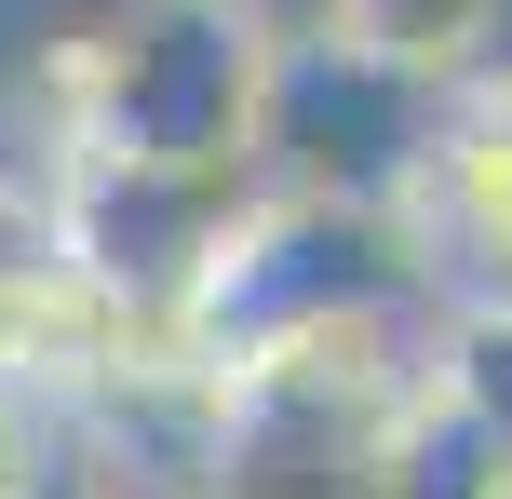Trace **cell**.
<instances>
[{"mask_svg": "<svg viewBox=\"0 0 512 499\" xmlns=\"http://www.w3.org/2000/svg\"><path fill=\"white\" fill-rule=\"evenodd\" d=\"M459 392H486L499 419H512V311L499 324H459Z\"/></svg>", "mask_w": 512, "mask_h": 499, "instance_id": "6", "label": "cell"}, {"mask_svg": "<svg viewBox=\"0 0 512 499\" xmlns=\"http://www.w3.org/2000/svg\"><path fill=\"white\" fill-rule=\"evenodd\" d=\"M405 297H432L405 216L310 203V189H256V216L230 230V257L203 270V297L176 311V338H189V365H216L243 392V378L297 365V351H324V338H351V324L405 311Z\"/></svg>", "mask_w": 512, "mask_h": 499, "instance_id": "1", "label": "cell"}, {"mask_svg": "<svg viewBox=\"0 0 512 499\" xmlns=\"http://www.w3.org/2000/svg\"><path fill=\"white\" fill-rule=\"evenodd\" d=\"M472 95H512V0L486 14V54H472Z\"/></svg>", "mask_w": 512, "mask_h": 499, "instance_id": "7", "label": "cell"}, {"mask_svg": "<svg viewBox=\"0 0 512 499\" xmlns=\"http://www.w3.org/2000/svg\"><path fill=\"white\" fill-rule=\"evenodd\" d=\"M364 499H512V419L486 392H459V351L432 392H405L364 432Z\"/></svg>", "mask_w": 512, "mask_h": 499, "instance_id": "4", "label": "cell"}, {"mask_svg": "<svg viewBox=\"0 0 512 499\" xmlns=\"http://www.w3.org/2000/svg\"><path fill=\"white\" fill-rule=\"evenodd\" d=\"M486 14L499 0H324V27H351L364 54H391V68H432L472 95V54H486Z\"/></svg>", "mask_w": 512, "mask_h": 499, "instance_id": "5", "label": "cell"}, {"mask_svg": "<svg viewBox=\"0 0 512 499\" xmlns=\"http://www.w3.org/2000/svg\"><path fill=\"white\" fill-rule=\"evenodd\" d=\"M14 499H95V486H81V473H68V459H41V473H27Z\"/></svg>", "mask_w": 512, "mask_h": 499, "instance_id": "8", "label": "cell"}, {"mask_svg": "<svg viewBox=\"0 0 512 499\" xmlns=\"http://www.w3.org/2000/svg\"><path fill=\"white\" fill-rule=\"evenodd\" d=\"M283 14L270 0H135L122 41L81 81V149L95 162H189L230 176L256 162V108H270Z\"/></svg>", "mask_w": 512, "mask_h": 499, "instance_id": "2", "label": "cell"}, {"mask_svg": "<svg viewBox=\"0 0 512 499\" xmlns=\"http://www.w3.org/2000/svg\"><path fill=\"white\" fill-rule=\"evenodd\" d=\"M459 108H472L459 81L391 68V54H364L351 27H283L270 108H256V176H270V189H310V203L405 216L418 176L445 162V135H459Z\"/></svg>", "mask_w": 512, "mask_h": 499, "instance_id": "3", "label": "cell"}, {"mask_svg": "<svg viewBox=\"0 0 512 499\" xmlns=\"http://www.w3.org/2000/svg\"><path fill=\"white\" fill-rule=\"evenodd\" d=\"M27 473H41V459H27V432H14V419H0V499H14Z\"/></svg>", "mask_w": 512, "mask_h": 499, "instance_id": "9", "label": "cell"}]
</instances>
